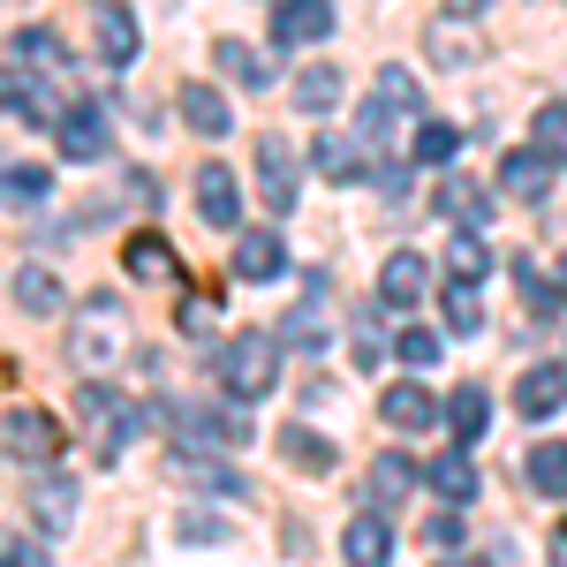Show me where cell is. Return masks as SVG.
<instances>
[{
  "mask_svg": "<svg viewBox=\"0 0 567 567\" xmlns=\"http://www.w3.org/2000/svg\"><path fill=\"white\" fill-rule=\"evenodd\" d=\"M379 416H386V424H393L401 439H416V432H432V424L446 416V409H439V401H432L424 386H416V379H393V386H386V401H379Z\"/></svg>",
  "mask_w": 567,
  "mask_h": 567,
  "instance_id": "9c48e42d",
  "label": "cell"
},
{
  "mask_svg": "<svg viewBox=\"0 0 567 567\" xmlns=\"http://www.w3.org/2000/svg\"><path fill=\"white\" fill-rule=\"evenodd\" d=\"M401 363H409V371H432L439 363V333L432 326H409V333H401Z\"/></svg>",
  "mask_w": 567,
  "mask_h": 567,
  "instance_id": "f35d334b",
  "label": "cell"
},
{
  "mask_svg": "<svg viewBox=\"0 0 567 567\" xmlns=\"http://www.w3.org/2000/svg\"><path fill=\"white\" fill-rule=\"evenodd\" d=\"M379 99H393L401 114H416V106H424V91H416V76H409V69H379Z\"/></svg>",
  "mask_w": 567,
  "mask_h": 567,
  "instance_id": "74e56055",
  "label": "cell"
},
{
  "mask_svg": "<svg viewBox=\"0 0 567 567\" xmlns=\"http://www.w3.org/2000/svg\"><path fill=\"white\" fill-rule=\"evenodd\" d=\"M310 167H318L326 182H363V175H371V159H363V130H355V136H318V144H310Z\"/></svg>",
  "mask_w": 567,
  "mask_h": 567,
  "instance_id": "9a60e30c",
  "label": "cell"
},
{
  "mask_svg": "<svg viewBox=\"0 0 567 567\" xmlns=\"http://www.w3.org/2000/svg\"><path fill=\"white\" fill-rule=\"evenodd\" d=\"M31 515H39V529H76V477H39L31 484Z\"/></svg>",
  "mask_w": 567,
  "mask_h": 567,
  "instance_id": "ffe728a7",
  "label": "cell"
},
{
  "mask_svg": "<svg viewBox=\"0 0 567 567\" xmlns=\"http://www.w3.org/2000/svg\"><path fill=\"white\" fill-rule=\"evenodd\" d=\"M523 477L545 492V499H567V439H537L523 462Z\"/></svg>",
  "mask_w": 567,
  "mask_h": 567,
  "instance_id": "d4e9b609",
  "label": "cell"
},
{
  "mask_svg": "<svg viewBox=\"0 0 567 567\" xmlns=\"http://www.w3.org/2000/svg\"><path fill=\"white\" fill-rule=\"evenodd\" d=\"M409 484H416V462H409V454H379V462H371V499H401V492H409Z\"/></svg>",
  "mask_w": 567,
  "mask_h": 567,
  "instance_id": "1f68e13d",
  "label": "cell"
},
{
  "mask_svg": "<svg viewBox=\"0 0 567 567\" xmlns=\"http://www.w3.org/2000/svg\"><path fill=\"white\" fill-rule=\"evenodd\" d=\"M424 53H432L439 69H470V61H484V39L470 31V16H454V23L439 16L432 31H424Z\"/></svg>",
  "mask_w": 567,
  "mask_h": 567,
  "instance_id": "5bb4252c",
  "label": "cell"
},
{
  "mask_svg": "<svg viewBox=\"0 0 567 567\" xmlns=\"http://www.w3.org/2000/svg\"><path fill=\"white\" fill-rule=\"evenodd\" d=\"M439 310H446V333H477V326H484L477 280H454V272H446V288H439Z\"/></svg>",
  "mask_w": 567,
  "mask_h": 567,
  "instance_id": "4316f807",
  "label": "cell"
},
{
  "mask_svg": "<svg viewBox=\"0 0 567 567\" xmlns=\"http://www.w3.org/2000/svg\"><path fill=\"white\" fill-rule=\"evenodd\" d=\"M355 363H363V371L379 363V310H363V318H355Z\"/></svg>",
  "mask_w": 567,
  "mask_h": 567,
  "instance_id": "60d3db41",
  "label": "cell"
},
{
  "mask_svg": "<svg viewBox=\"0 0 567 567\" xmlns=\"http://www.w3.org/2000/svg\"><path fill=\"white\" fill-rule=\"evenodd\" d=\"M213 318H219V303H189V310H182V326H189V333H205Z\"/></svg>",
  "mask_w": 567,
  "mask_h": 567,
  "instance_id": "b9f144b4",
  "label": "cell"
},
{
  "mask_svg": "<svg viewBox=\"0 0 567 567\" xmlns=\"http://www.w3.org/2000/svg\"><path fill=\"white\" fill-rule=\"evenodd\" d=\"M333 31V0H280L272 8V45H310Z\"/></svg>",
  "mask_w": 567,
  "mask_h": 567,
  "instance_id": "8fae6325",
  "label": "cell"
},
{
  "mask_svg": "<svg viewBox=\"0 0 567 567\" xmlns=\"http://www.w3.org/2000/svg\"><path fill=\"white\" fill-rule=\"evenodd\" d=\"M341 560H355V567L393 560V523L386 515H355V523L341 529Z\"/></svg>",
  "mask_w": 567,
  "mask_h": 567,
  "instance_id": "e0dca14e",
  "label": "cell"
},
{
  "mask_svg": "<svg viewBox=\"0 0 567 567\" xmlns=\"http://www.w3.org/2000/svg\"><path fill=\"white\" fill-rule=\"evenodd\" d=\"M416 296H424V258H416V250H393V258L379 265V303L409 310Z\"/></svg>",
  "mask_w": 567,
  "mask_h": 567,
  "instance_id": "ac0fdd59",
  "label": "cell"
},
{
  "mask_svg": "<svg viewBox=\"0 0 567 567\" xmlns=\"http://www.w3.org/2000/svg\"><path fill=\"white\" fill-rule=\"evenodd\" d=\"M484 416H492V401H484V386H454V401H446V432L462 439H484Z\"/></svg>",
  "mask_w": 567,
  "mask_h": 567,
  "instance_id": "83f0119b",
  "label": "cell"
},
{
  "mask_svg": "<svg viewBox=\"0 0 567 567\" xmlns=\"http://www.w3.org/2000/svg\"><path fill=\"white\" fill-rule=\"evenodd\" d=\"M8 288H16V303L39 310V318H53V310L69 303V296H61V280H53L45 265H16V280H8Z\"/></svg>",
  "mask_w": 567,
  "mask_h": 567,
  "instance_id": "484cf974",
  "label": "cell"
},
{
  "mask_svg": "<svg viewBox=\"0 0 567 567\" xmlns=\"http://www.w3.org/2000/svg\"><path fill=\"white\" fill-rule=\"evenodd\" d=\"M424 484H432L439 499H454V507H462V499H477V462H470V446L454 439L446 454H432V470H424Z\"/></svg>",
  "mask_w": 567,
  "mask_h": 567,
  "instance_id": "2e32d148",
  "label": "cell"
},
{
  "mask_svg": "<svg viewBox=\"0 0 567 567\" xmlns=\"http://www.w3.org/2000/svg\"><path fill=\"white\" fill-rule=\"evenodd\" d=\"M182 122H189L197 136H227L235 130V106H227L213 84H182Z\"/></svg>",
  "mask_w": 567,
  "mask_h": 567,
  "instance_id": "44dd1931",
  "label": "cell"
},
{
  "mask_svg": "<svg viewBox=\"0 0 567 567\" xmlns=\"http://www.w3.org/2000/svg\"><path fill=\"white\" fill-rule=\"evenodd\" d=\"M272 379H280V341L265 326L235 333L219 349V386H227V401H258V393H272Z\"/></svg>",
  "mask_w": 567,
  "mask_h": 567,
  "instance_id": "6da1fadb",
  "label": "cell"
},
{
  "mask_svg": "<svg viewBox=\"0 0 567 567\" xmlns=\"http://www.w3.org/2000/svg\"><path fill=\"white\" fill-rule=\"evenodd\" d=\"M529 136H537V144H545V152H553V159L567 167V106H560V99H545V106H537Z\"/></svg>",
  "mask_w": 567,
  "mask_h": 567,
  "instance_id": "8d00e7d4",
  "label": "cell"
},
{
  "mask_svg": "<svg viewBox=\"0 0 567 567\" xmlns=\"http://www.w3.org/2000/svg\"><path fill=\"white\" fill-rule=\"evenodd\" d=\"M167 477H175V484H197V492L250 499V477H243V470H227V462H213V454H197V439H182L175 454H167Z\"/></svg>",
  "mask_w": 567,
  "mask_h": 567,
  "instance_id": "277c9868",
  "label": "cell"
},
{
  "mask_svg": "<svg viewBox=\"0 0 567 567\" xmlns=\"http://www.w3.org/2000/svg\"><path fill=\"white\" fill-rule=\"evenodd\" d=\"M553 545H560V553H567V523H560V529H553Z\"/></svg>",
  "mask_w": 567,
  "mask_h": 567,
  "instance_id": "ee69618b",
  "label": "cell"
},
{
  "mask_svg": "<svg viewBox=\"0 0 567 567\" xmlns=\"http://www.w3.org/2000/svg\"><path fill=\"white\" fill-rule=\"evenodd\" d=\"M424 545H432V553H462V515H432V523H424Z\"/></svg>",
  "mask_w": 567,
  "mask_h": 567,
  "instance_id": "ab89813d",
  "label": "cell"
},
{
  "mask_svg": "<svg viewBox=\"0 0 567 567\" xmlns=\"http://www.w3.org/2000/svg\"><path fill=\"white\" fill-rule=\"evenodd\" d=\"M91 39H99V61H106V69H130L136 45H144V31H136V8H122V0H99V8H91Z\"/></svg>",
  "mask_w": 567,
  "mask_h": 567,
  "instance_id": "8992f818",
  "label": "cell"
},
{
  "mask_svg": "<svg viewBox=\"0 0 567 567\" xmlns=\"http://www.w3.org/2000/svg\"><path fill=\"white\" fill-rule=\"evenodd\" d=\"M272 446H280V454H288L303 477H326V470H333V439H318L310 424H288V432H272Z\"/></svg>",
  "mask_w": 567,
  "mask_h": 567,
  "instance_id": "603a6c76",
  "label": "cell"
},
{
  "mask_svg": "<svg viewBox=\"0 0 567 567\" xmlns=\"http://www.w3.org/2000/svg\"><path fill=\"white\" fill-rule=\"evenodd\" d=\"M515 409L523 416H560L567 409V363H529L515 379Z\"/></svg>",
  "mask_w": 567,
  "mask_h": 567,
  "instance_id": "7c38bea8",
  "label": "cell"
},
{
  "mask_svg": "<svg viewBox=\"0 0 567 567\" xmlns=\"http://www.w3.org/2000/svg\"><path fill=\"white\" fill-rule=\"evenodd\" d=\"M560 288H567V258H560Z\"/></svg>",
  "mask_w": 567,
  "mask_h": 567,
  "instance_id": "f6af8a7d",
  "label": "cell"
},
{
  "mask_svg": "<svg viewBox=\"0 0 567 567\" xmlns=\"http://www.w3.org/2000/svg\"><path fill=\"white\" fill-rule=\"evenodd\" d=\"M122 265H130V280H152V288H167L182 265H175V250L159 243V235H130L122 243Z\"/></svg>",
  "mask_w": 567,
  "mask_h": 567,
  "instance_id": "7402d4cb",
  "label": "cell"
},
{
  "mask_svg": "<svg viewBox=\"0 0 567 567\" xmlns=\"http://www.w3.org/2000/svg\"><path fill=\"white\" fill-rule=\"evenodd\" d=\"M122 349H130L122 303H114V296H99V303L76 318V333H69V355H76V371H91V379H99V371H106V363H114Z\"/></svg>",
  "mask_w": 567,
  "mask_h": 567,
  "instance_id": "7a4b0ae2",
  "label": "cell"
},
{
  "mask_svg": "<svg viewBox=\"0 0 567 567\" xmlns=\"http://www.w3.org/2000/svg\"><path fill=\"white\" fill-rule=\"evenodd\" d=\"M8 114H16V122H53V99L16 69V76H8Z\"/></svg>",
  "mask_w": 567,
  "mask_h": 567,
  "instance_id": "836d02e7",
  "label": "cell"
},
{
  "mask_svg": "<svg viewBox=\"0 0 567 567\" xmlns=\"http://www.w3.org/2000/svg\"><path fill=\"white\" fill-rule=\"evenodd\" d=\"M484 8H492V0H446V16H470V23H477Z\"/></svg>",
  "mask_w": 567,
  "mask_h": 567,
  "instance_id": "7bdbcfd3",
  "label": "cell"
},
{
  "mask_svg": "<svg viewBox=\"0 0 567 567\" xmlns=\"http://www.w3.org/2000/svg\"><path fill=\"white\" fill-rule=\"evenodd\" d=\"M439 219H462V227H484L492 219V197H484L470 175H446L439 182Z\"/></svg>",
  "mask_w": 567,
  "mask_h": 567,
  "instance_id": "cb8c5ba5",
  "label": "cell"
},
{
  "mask_svg": "<svg viewBox=\"0 0 567 567\" xmlns=\"http://www.w3.org/2000/svg\"><path fill=\"white\" fill-rule=\"evenodd\" d=\"M553 175H560V159H553L545 144H515V152L499 159V189H507L515 205H545V197H553Z\"/></svg>",
  "mask_w": 567,
  "mask_h": 567,
  "instance_id": "3957f363",
  "label": "cell"
},
{
  "mask_svg": "<svg viewBox=\"0 0 567 567\" xmlns=\"http://www.w3.org/2000/svg\"><path fill=\"white\" fill-rule=\"evenodd\" d=\"M197 213H205V227H235L243 219V189H235V175L219 159L197 167Z\"/></svg>",
  "mask_w": 567,
  "mask_h": 567,
  "instance_id": "4fadbf2b",
  "label": "cell"
},
{
  "mask_svg": "<svg viewBox=\"0 0 567 567\" xmlns=\"http://www.w3.org/2000/svg\"><path fill=\"white\" fill-rule=\"evenodd\" d=\"M258 189L265 205H272V219H288L303 197H296V144L288 136H258Z\"/></svg>",
  "mask_w": 567,
  "mask_h": 567,
  "instance_id": "5b68a950",
  "label": "cell"
},
{
  "mask_svg": "<svg viewBox=\"0 0 567 567\" xmlns=\"http://www.w3.org/2000/svg\"><path fill=\"white\" fill-rule=\"evenodd\" d=\"M175 537H182V545H235V529L219 523V515H205V507H182Z\"/></svg>",
  "mask_w": 567,
  "mask_h": 567,
  "instance_id": "d590c367",
  "label": "cell"
},
{
  "mask_svg": "<svg viewBox=\"0 0 567 567\" xmlns=\"http://www.w3.org/2000/svg\"><path fill=\"white\" fill-rule=\"evenodd\" d=\"M515 288H523V303H529V318H560V288L537 272L529 258H515Z\"/></svg>",
  "mask_w": 567,
  "mask_h": 567,
  "instance_id": "4dcf8cb0",
  "label": "cell"
},
{
  "mask_svg": "<svg viewBox=\"0 0 567 567\" xmlns=\"http://www.w3.org/2000/svg\"><path fill=\"white\" fill-rule=\"evenodd\" d=\"M341 69H303V76H296V106H303V114H333V106H341Z\"/></svg>",
  "mask_w": 567,
  "mask_h": 567,
  "instance_id": "f1b7e54d",
  "label": "cell"
},
{
  "mask_svg": "<svg viewBox=\"0 0 567 567\" xmlns=\"http://www.w3.org/2000/svg\"><path fill=\"white\" fill-rule=\"evenodd\" d=\"M61 454V424L45 409H8V462H53Z\"/></svg>",
  "mask_w": 567,
  "mask_h": 567,
  "instance_id": "52a82bcc",
  "label": "cell"
},
{
  "mask_svg": "<svg viewBox=\"0 0 567 567\" xmlns=\"http://www.w3.org/2000/svg\"><path fill=\"white\" fill-rule=\"evenodd\" d=\"M454 152H462V130H454V122H424V130H416V159H424V167H446Z\"/></svg>",
  "mask_w": 567,
  "mask_h": 567,
  "instance_id": "e575fe53",
  "label": "cell"
},
{
  "mask_svg": "<svg viewBox=\"0 0 567 567\" xmlns=\"http://www.w3.org/2000/svg\"><path fill=\"white\" fill-rule=\"evenodd\" d=\"M45 197H53V175L45 167H8V205L16 213H39Z\"/></svg>",
  "mask_w": 567,
  "mask_h": 567,
  "instance_id": "d6a6232c",
  "label": "cell"
},
{
  "mask_svg": "<svg viewBox=\"0 0 567 567\" xmlns=\"http://www.w3.org/2000/svg\"><path fill=\"white\" fill-rule=\"evenodd\" d=\"M213 69L227 76V84H243V91H265V84H272L265 53H258V45H243V39H213Z\"/></svg>",
  "mask_w": 567,
  "mask_h": 567,
  "instance_id": "d6986e66",
  "label": "cell"
},
{
  "mask_svg": "<svg viewBox=\"0 0 567 567\" xmlns=\"http://www.w3.org/2000/svg\"><path fill=\"white\" fill-rule=\"evenodd\" d=\"M227 265H235V280H280V272H288V243H280L272 227H243Z\"/></svg>",
  "mask_w": 567,
  "mask_h": 567,
  "instance_id": "ba28073f",
  "label": "cell"
},
{
  "mask_svg": "<svg viewBox=\"0 0 567 567\" xmlns=\"http://www.w3.org/2000/svg\"><path fill=\"white\" fill-rule=\"evenodd\" d=\"M446 272H454V280H484V272H492V250L477 243V227H462V235L446 243Z\"/></svg>",
  "mask_w": 567,
  "mask_h": 567,
  "instance_id": "f546056e",
  "label": "cell"
},
{
  "mask_svg": "<svg viewBox=\"0 0 567 567\" xmlns=\"http://www.w3.org/2000/svg\"><path fill=\"white\" fill-rule=\"evenodd\" d=\"M106 152H114V136H106V114H99V106H69V114H61V159L91 167V159H106Z\"/></svg>",
  "mask_w": 567,
  "mask_h": 567,
  "instance_id": "30bf717a",
  "label": "cell"
}]
</instances>
